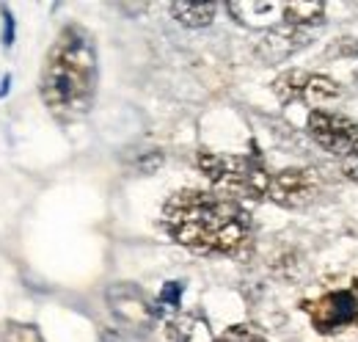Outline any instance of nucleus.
I'll return each instance as SVG.
<instances>
[{
	"mask_svg": "<svg viewBox=\"0 0 358 342\" xmlns=\"http://www.w3.org/2000/svg\"><path fill=\"white\" fill-rule=\"evenodd\" d=\"M163 226L196 254H237L251 238V215L234 199L207 191H177L163 207Z\"/></svg>",
	"mask_w": 358,
	"mask_h": 342,
	"instance_id": "1",
	"label": "nucleus"
},
{
	"mask_svg": "<svg viewBox=\"0 0 358 342\" xmlns=\"http://www.w3.org/2000/svg\"><path fill=\"white\" fill-rule=\"evenodd\" d=\"M39 94L58 122H78L94 105L96 47L86 28L66 25L47 50Z\"/></svg>",
	"mask_w": 358,
	"mask_h": 342,
	"instance_id": "2",
	"label": "nucleus"
},
{
	"mask_svg": "<svg viewBox=\"0 0 358 342\" xmlns=\"http://www.w3.org/2000/svg\"><path fill=\"white\" fill-rule=\"evenodd\" d=\"M196 166L201 174L229 199H265L270 188V174L257 158H231L201 149L196 155Z\"/></svg>",
	"mask_w": 358,
	"mask_h": 342,
	"instance_id": "3",
	"label": "nucleus"
},
{
	"mask_svg": "<svg viewBox=\"0 0 358 342\" xmlns=\"http://www.w3.org/2000/svg\"><path fill=\"white\" fill-rule=\"evenodd\" d=\"M301 309L309 315L314 331L339 334L358 320V301L353 287H328L317 299H306Z\"/></svg>",
	"mask_w": 358,
	"mask_h": 342,
	"instance_id": "4",
	"label": "nucleus"
},
{
	"mask_svg": "<svg viewBox=\"0 0 358 342\" xmlns=\"http://www.w3.org/2000/svg\"><path fill=\"white\" fill-rule=\"evenodd\" d=\"M309 135L314 141L336 155V158H348V155H356L358 152V125L353 119L342 116V114H334V111H312L309 114Z\"/></svg>",
	"mask_w": 358,
	"mask_h": 342,
	"instance_id": "5",
	"label": "nucleus"
},
{
	"mask_svg": "<svg viewBox=\"0 0 358 342\" xmlns=\"http://www.w3.org/2000/svg\"><path fill=\"white\" fill-rule=\"evenodd\" d=\"M322 193V177L317 169H284L270 177L268 199L281 207H309Z\"/></svg>",
	"mask_w": 358,
	"mask_h": 342,
	"instance_id": "6",
	"label": "nucleus"
},
{
	"mask_svg": "<svg viewBox=\"0 0 358 342\" xmlns=\"http://www.w3.org/2000/svg\"><path fill=\"white\" fill-rule=\"evenodd\" d=\"M108 306L119 323H124L127 329H135V331L149 329L157 317V306L149 301V296L141 287H135L130 282H119L108 290Z\"/></svg>",
	"mask_w": 358,
	"mask_h": 342,
	"instance_id": "7",
	"label": "nucleus"
},
{
	"mask_svg": "<svg viewBox=\"0 0 358 342\" xmlns=\"http://www.w3.org/2000/svg\"><path fill=\"white\" fill-rule=\"evenodd\" d=\"M229 14L245 28H275L284 22V3L273 0H231L226 3Z\"/></svg>",
	"mask_w": 358,
	"mask_h": 342,
	"instance_id": "8",
	"label": "nucleus"
},
{
	"mask_svg": "<svg viewBox=\"0 0 358 342\" xmlns=\"http://www.w3.org/2000/svg\"><path fill=\"white\" fill-rule=\"evenodd\" d=\"M306 44V31L292 28V25H275L262 36V42L257 44V55L265 64H278L284 58H289L292 53H298Z\"/></svg>",
	"mask_w": 358,
	"mask_h": 342,
	"instance_id": "9",
	"label": "nucleus"
},
{
	"mask_svg": "<svg viewBox=\"0 0 358 342\" xmlns=\"http://www.w3.org/2000/svg\"><path fill=\"white\" fill-rule=\"evenodd\" d=\"M339 94H342V88L336 81H331V78H325V75H306V83H303V94H301V100L306 102V105H312L317 111H322V105H328V102H334V100H339Z\"/></svg>",
	"mask_w": 358,
	"mask_h": 342,
	"instance_id": "10",
	"label": "nucleus"
},
{
	"mask_svg": "<svg viewBox=\"0 0 358 342\" xmlns=\"http://www.w3.org/2000/svg\"><path fill=\"white\" fill-rule=\"evenodd\" d=\"M171 334L177 342H218L210 323L201 315H179L171 323Z\"/></svg>",
	"mask_w": 358,
	"mask_h": 342,
	"instance_id": "11",
	"label": "nucleus"
},
{
	"mask_svg": "<svg viewBox=\"0 0 358 342\" xmlns=\"http://www.w3.org/2000/svg\"><path fill=\"white\" fill-rule=\"evenodd\" d=\"M325 17V6L317 3V0H298V3H284V25H292V28H309L322 22Z\"/></svg>",
	"mask_w": 358,
	"mask_h": 342,
	"instance_id": "12",
	"label": "nucleus"
},
{
	"mask_svg": "<svg viewBox=\"0 0 358 342\" xmlns=\"http://www.w3.org/2000/svg\"><path fill=\"white\" fill-rule=\"evenodd\" d=\"M215 3H171V14L185 28H204L215 20Z\"/></svg>",
	"mask_w": 358,
	"mask_h": 342,
	"instance_id": "13",
	"label": "nucleus"
},
{
	"mask_svg": "<svg viewBox=\"0 0 358 342\" xmlns=\"http://www.w3.org/2000/svg\"><path fill=\"white\" fill-rule=\"evenodd\" d=\"M306 75H309V72H301V69H289V72L278 75V78L273 81V94H275L281 102H295V100H301Z\"/></svg>",
	"mask_w": 358,
	"mask_h": 342,
	"instance_id": "14",
	"label": "nucleus"
},
{
	"mask_svg": "<svg viewBox=\"0 0 358 342\" xmlns=\"http://www.w3.org/2000/svg\"><path fill=\"white\" fill-rule=\"evenodd\" d=\"M0 342H45L42 331L31 323H17V320H3L0 323Z\"/></svg>",
	"mask_w": 358,
	"mask_h": 342,
	"instance_id": "15",
	"label": "nucleus"
},
{
	"mask_svg": "<svg viewBox=\"0 0 358 342\" xmlns=\"http://www.w3.org/2000/svg\"><path fill=\"white\" fill-rule=\"evenodd\" d=\"M218 342H265V334L254 323H240V326H229Z\"/></svg>",
	"mask_w": 358,
	"mask_h": 342,
	"instance_id": "16",
	"label": "nucleus"
},
{
	"mask_svg": "<svg viewBox=\"0 0 358 342\" xmlns=\"http://www.w3.org/2000/svg\"><path fill=\"white\" fill-rule=\"evenodd\" d=\"M160 166H163V152H157V149L143 152V155H141V160L135 163V169L141 171V174H155Z\"/></svg>",
	"mask_w": 358,
	"mask_h": 342,
	"instance_id": "17",
	"label": "nucleus"
},
{
	"mask_svg": "<svg viewBox=\"0 0 358 342\" xmlns=\"http://www.w3.org/2000/svg\"><path fill=\"white\" fill-rule=\"evenodd\" d=\"M179 296H182V285H179V282H169V285L163 287V293H160L157 303H160V306H169V309H177Z\"/></svg>",
	"mask_w": 358,
	"mask_h": 342,
	"instance_id": "18",
	"label": "nucleus"
},
{
	"mask_svg": "<svg viewBox=\"0 0 358 342\" xmlns=\"http://www.w3.org/2000/svg\"><path fill=\"white\" fill-rule=\"evenodd\" d=\"M0 14H3V44L11 47L14 44V17L6 6H0Z\"/></svg>",
	"mask_w": 358,
	"mask_h": 342,
	"instance_id": "19",
	"label": "nucleus"
},
{
	"mask_svg": "<svg viewBox=\"0 0 358 342\" xmlns=\"http://www.w3.org/2000/svg\"><path fill=\"white\" fill-rule=\"evenodd\" d=\"M342 174H345L348 179L358 182V152H356V155H348V158H342Z\"/></svg>",
	"mask_w": 358,
	"mask_h": 342,
	"instance_id": "20",
	"label": "nucleus"
},
{
	"mask_svg": "<svg viewBox=\"0 0 358 342\" xmlns=\"http://www.w3.org/2000/svg\"><path fill=\"white\" fill-rule=\"evenodd\" d=\"M8 86H11V78H3V88H0V97L8 91Z\"/></svg>",
	"mask_w": 358,
	"mask_h": 342,
	"instance_id": "21",
	"label": "nucleus"
}]
</instances>
